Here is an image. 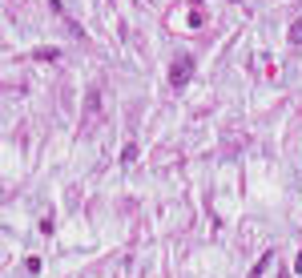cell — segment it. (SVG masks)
Segmentation results:
<instances>
[{
    "instance_id": "6da1fadb",
    "label": "cell",
    "mask_w": 302,
    "mask_h": 278,
    "mask_svg": "<svg viewBox=\"0 0 302 278\" xmlns=\"http://www.w3.org/2000/svg\"><path fill=\"white\" fill-rule=\"evenodd\" d=\"M190 77H194V60H190V56H177V60H173V69H169V85L181 89Z\"/></svg>"
},
{
    "instance_id": "7a4b0ae2",
    "label": "cell",
    "mask_w": 302,
    "mask_h": 278,
    "mask_svg": "<svg viewBox=\"0 0 302 278\" xmlns=\"http://www.w3.org/2000/svg\"><path fill=\"white\" fill-rule=\"evenodd\" d=\"M290 41H294V45H302V16L290 24Z\"/></svg>"
},
{
    "instance_id": "277c9868",
    "label": "cell",
    "mask_w": 302,
    "mask_h": 278,
    "mask_svg": "<svg viewBox=\"0 0 302 278\" xmlns=\"http://www.w3.org/2000/svg\"><path fill=\"white\" fill-rule=\"evenodd\" d=\"M266 262H270V254H262V258H258V266H254V270H250V278H258V274H262V270H266Z\"/></svg>"
},
{
    "instance_id": "3957f363",
    "label": "cell",
    "mask_w": 302,
    "mask_h": 278,
    "mask_svg": "<svg viewBox=\"0 0 302 278\" xmlns=\"http://www.w3.org/2000/svg\"><path fill=\"white\" fill-rule=\"evenodd\" d=\"M37 56H41V60H56V56H60V49H41Z\"/></svg>"
}]
</instances>
